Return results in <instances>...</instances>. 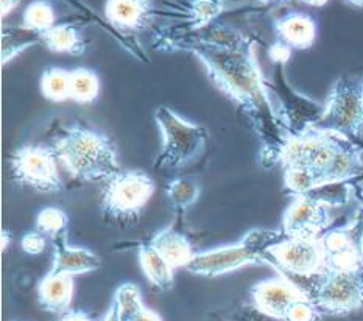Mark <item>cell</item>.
I'll use <instances>...</instances> for the list:
<instances>
[{"label":"cell","instance_id":"obj_1","mask_svg":"<svg viewBox=\"0 0 363 321\" xmlns=\"http://www.w3.org/2000/svg\"><path fill=\"white\" fill-rule=\"evenodd\" d=\"M155 45L164 52H187L200 60L209 78L242 113L262 142L264 161L279 162L294 135L276 111L256 58V43L239 30L208 23L179 33L157 35Z\"/></svg>","mask_w":363,"mask_h":321},{"label":"cell","instance_id":"obj_2","mask_svg":"<svg viewBox=\"0 0 363 321\" xmlns=\"http://www.w3.org/2000/svg\"><path fill=\"white\" fill-rule=\"evenodd\" d=\"M52 147L69 174L82 181L106 183L122 170L113 140L86 125L62 127L53 136Z\"/></svg>","mask_w":363,"mask_h":321},{"label":"cell","instance_id":"obj_3","mask_svg":"<svg viewBox=\"0 0 363 321\" xmlns=\"http://www.w3.org/2000/svg\"><path fill=\"white\" fill-rule=\"evenodd\" d=\"M155 189V179L145 171L121 170L101 187V217L119 228H131L138 223Z\"/></svg>","mask_w":363,"mask_h":321},{"label":"cell","instance_id":"obj_4","mask_svg":"<svg viewBox=\"0 0 363 321\" xmlns=\"http://www.w3.org/2000/svg\"><path fill=\"white\" fill-rule=\"evenodd\" d=\"M155 120L162 135V147L155 161V169H183L204 152L208 130L184 120L169 106H157Z\"/></svg>","mask_w":363,"mask_h":321},{"label":"cell","instance_id":"obj_5","mask_svg":"<svg viewBox=\"0 0 363 321\" xmlns=\"http://www.w3.org/2000/svg\"><path fill=\"white\" fill-rule=\"evenodd\" d=\"M311 128L348 139L360 137L363 131V77L338 78L320 119Z\"/></svg>","mask_w":363,"mask_h":321},{"label":"cell","instance_id":"obj_6","mask_svg":"<svg viewBox=\"0 0 363 321\" xmlns=\"http://www.w3.org/2000/svg\"><path fill=\"white\" fill-rule=\"evenodd\" d=\"M272 267L286 276L309 279L326 270V253L320 237H294L274 232L265 248Z\"/></svg>","mask_w":363,"mask_h":321},{"label":"cell","instance_id":"obj_7","mask_svg":"<svg viewBox=\"0 0 363 321\" xmlns=\"http://www.w3.org/2000/svg\"><path fill=\"white\" fill-rule=\"evenodd\" d=\"M345 139L348 137L330 135V133L315 128L295 133L284 145L279 162L284 167H303L312 171L318 178L320 186H323Z\"/></svg>","mask_w":363,"mask_h":321},{"label":"cell","instance_id":"obj_8","mask_svg":"<svg viewBox=\"0 0 363 321\" xmlns=\"http://www.w3.org/2000/svg\"><path fill=\"white\" fill-rule=\"evenodd\" d=\"M303 291L321 314H350L363 309V270H325Z\"/></svg>","mask_w":363,"mask_h":321},{"label":"cell","instance_id":"obj_9","mask_svg":"<svg viewBox=\"0 0 363 321\" xmlns=\"http://www.w3.org/2000/svg\"><path fill=\"white\" fill-rule=\"evenodd\" d=\"M58 161L53 147L23 145L10 156L13 179L38 192L58 193L65 189V183L58 170Z\"/></svg>","mask_w":363,"mask_h":321},{"label":"cell","instance_id":"obj_10","mask_svg":"<svg viewBox=\"0 0 363 321\" xmlns=\"http://www.w3.org/2000/svg\"><path fill=\"white\" fill-rule=\"evenodd\" d=\"M262 264L272 265L270 257L242 239L239 244L195 253L186 269L196 276L217 278L247 267V265Z\"/></svg>","mask_w":363,"mask_h":321},{"label":"cell","instance_id":"obj_11","mask_svg":"<svg viewBox=\"0 0 363 321\" xmlns=\"http://www.w3.org/2000/svg\"><path fill=\"white\" fill-rule=\"evenodd\" d=\"M304 298H307V295L303 288L286 275L260 281L251 288L255 308L260 314L273 320L286 318L289 309Z\"/></svg>","mask_w":363,"mask_h":321},{"label":"cell","instance_id":"obj_12","mask_svg":"<svg viewBox=\"0 0 363 321\" xmlns=\"http://www.w3.org/2000/svg\"><path fill=\"white\" fill-rule=\"evenodd\" d=\"M330 225L329 208L309 195L294 197L282 217V231L294 237H320Z\"/></svg>","mask_w":363,"mask_h":321},{"label":"cell","instance_id":"obj_13","mask_svg":"<svg viewBox=\"0 0 363 321\" xmlns=\"http://www.w3.org/2000/svg\"><path fill=\"white\" fill-rule=\"evenodd\" d=\"M53 261L50 271L66 273V275H84L100 269V257L83 247H72L67 242V234L52 240Z\"/></svg>","mask_w":363,"mask_h":321},{"label":"cell","instance_id":"obj_14","mask_svg":"<svg viewBox=\"0 0 363 321\" xmlns=\"http://www.w3.org/2000/svg\"><path fill=\"white\" fill-rule=\"evenodd\" d=\"M155 0H106L105 16L125 31H144L153 21Z\"/></svg>","mask_w":363,"mask_h":321},{"label":"cell","instance_id":"obj_15","mask_svg":"<svg viewBox=\"0 0 363 321\" xmlns=\"http://www.w3.org/2000/svg\"><path fill=\"white\" fill-rule=\"evenodd\" d=\"M74 298V276L49 271L38 284L39 306L50 314L61 315L69 310Z\"/></svg>","mask_w":363,"mask_h":321},{"label":"cell","instance_id":"obj_16","mask_svg":"<svg viewBox=\"0 0 363 321\" xmlns=\"http://www.w3.org/2000/svg\"><path fill=\"white\" fill-rule=\"evenodd\" d=\"M276 31L290 49L307 50L317 39V23L309 14L298 11L284 14L276 21Z\"/></svg>","mask_w":363,"mask_h":321},{"label":"cell","instance_id":"obj_17","mask_svg":"<svg viewBox=\"0 0 363 321\" xmlns=\"http://www.w3.org/2000/svg\"><path fill=\"white\" fill-rule=\"evenodd\" d=\"M157 253H160L165 261H167L173 269L187 267L194 257V252L191 247V242L179 232L175 226H167L161 231H157L155 236L148 240Z\"/></svg>","mask_w":363,"mask_h":321},{"label":"cell","instance_id":"obj_18","mask_svg":"<svg viewBox=\"0 0 363 321\" xmlns=\"http://www.w3.org/2000/svg\"><path fill=\"white\" fill-rule=\"evenodd\" d=\"M41 43L53 53H67L80 57L86 52V41L72 23H58L41 35Z\"/></svg>","mask_w":363,"mask_h":321},{"label":"cell","instance_id":"obj_19","mask_svg":"<svg viewBox=\"0 0 363 321\" xmlns=\"http://www.w3.org/2000/svg\"><path fill=\"white\" fill-rule=\"evenodd\" d=\"M139 264L147 279L160 291L167 292L175 283V269L148 244H144L139 249Z\"/></svg>","mask_w":363,"mask_h":321},{"label":"cell","instance_id":"obj_20","mask_svg":"<svg viewBox=\"0 0 363 321\" xmlns=\"http://www.w3.org/2000/svg\"><path fill=\"white\" fill-rule=\"evenodd\" d=\"M100 77L91 69L70 70V100L80 105L94 103L100 96Z\"/></svg>","mask_w":363,"mask_h":321},{"label":"cell","instance_id":"obj_21","mask_svg":"<svg viewBox=\"0 0 363 321\" xmlns=\"http://www.w3.org/2000/svg\"><path fill=\"white\" fill-rule=\"evenodd\" d=\"M200 193L201 187L192 178L172 179L167 187H165V195H167L170 206L177 213H186L200 198Z\"/></svg>","mask_w":363,"mask_h":321},{"label":"cell","instance_id":"obj_22","mask_svg":"<svg viewBox=\"0 0 363 321\" xmlns=\"http://www.w3.org/2000/svg\"><path fill=\"white\" fill-rule=\"evenodd\" d=\"M41 94L55 103L70 98V70L49 67L41 75Z\"/></svg>","mask_w":363,"mask_h":321},{"label":"cell","instance_id":"obj_23","mask_svg":"<svg viewBox=\"0 0 363 321\" xmlns=\"http://www.w3.org/2000/svg\"><path fill=\"white\" fill-rule=\"evenodd\" d=\"M23 21V28L33 31L36 35H43L47 30L55 27V21H57V16H55L53 6L47 0H33V2L28 4L22 16Z\"/></svg>","mask_w":363,"mask_h":321},{"label":"cell","instance_id":"obj_24","mask_svg":"<svg viewBox=\"0 0 363 321\" xmlns=\"http://www.w3.org/2000/svg\"><path fill=\"white\" fill-rule=\"evenodd\" d=\"M117 309H119V315L122 321H128L133 317L140 314L142 310H145V304L142 301V295L138 286L134 284H122L116 291L114 300Z\"/></svg>","mask_w":363,"mask_h":321},{"label":"cell","instance_id":"obj_25","mask_svg":"<svg viewBox=\"0 0 363 321\" xmlns=\"http://www.w3.org/2000/svg\"><path fill=\"white\" fill-rule=\"evenodd\" d=\"M69 217L60 208H44L36 215V231L44 236H49L52 240L67 234Z\"/></svg>","mask_w":363,"mask_h":321},{"label":"cell","instance_id":"obj_26","mask_svg":"<svg viewBox=\"0 0 363 321\" xmlns=\"http://www.w3.org/2000/svg\"><path fill=\"white\" fill-rule=\"evenodd\" d=\"M284 186L294 195H307L320 187L318 178L303 167H284Z\"/></svg>","mask_w":363,"mask_h":321},{"label":"cell","instance_id":"obj_27","mask_svg":"<svg viewBox=\"0 0 363 321\" xmlns=\"http://www.w3.org/2000/svg\"><path fill=\"white\" fill-rule=\"evenodd\" d=\"M307 195L312 197L313 200H317L320 205L326 206V208L342 206L351 198L352 186L350 183L323 184Z\"/></svg>","mask_w":363,"mask_h":321},{"label":"cell","instance_id":"obj_28","mask_svg":"<svg viewBox=\"0 0 363 321\" xmlns=\"http://www.w3.org/2000/svg\"><path fill=\"white\" fill-rule=\"evenodd\" d=\"M41 43V35H36L33 31L26 28V31L13 30L5 31L4 33V64L10 62L16 55H19L22 50L28 47Z\"/></svg>","mask_w":363,"mask_h":321},{"label":"cell","instance_id":"obj_29","mask_svg":"<svg viewBox=\"0 0 363 321\" xmlns=\"http://www.w3.org/2000/svg\"><path fill=\"white\" fill-rule=\"evenodd\" d=\"M321 315L320 309L309 298H304L296 301L289 309L286 318L282 321H320Z\"/></svg>","mask_w":363,"mask_h":321},{"label":"cell","instance_id":"obj_30","mask_svg":"<svg viewBox=\"0 0 363 321\" xmlns=\"http://www.w3.org/2000/svg\"><path fill=\"white\" fill-rule=\"evenodd\" d=\"M45 244H47L45 236L39 231L27 232L21 240V247L23 252H26L27 254H31V256L41 254L45 249Z\"/></svg>","mask_w":363,"mask_h":321},{"label":"cell","instance_id":"obj_31","mask_svg":"<svg viewBox=\"0 0 363 321\" xmlns=\"http://www.w3.org/2000/svg\"><path fill=\"white\" fill-rule=\"evenodd\" d=\"M268 55H270V58L274 61V62H287L289 58L291 57V50L290 47L282 43V41H278L276 44H273L270 47V50H268Z\"/></svg>","mask_w":363,"mask_h":321},{"label":"cell","instance_id":"obj_32","mask_svg":"<svg viewBox=\"0 0 363 321\" xmlns=\"http://www.w3.org/2000/svg\"><path fill=\"white\" fill-rule=\"evenodd\" d=\"M58 321H94L89 314H86L84 310L78 309H69L65 314H61Z\"/></svg>","mask_w":363,"mask_h":321},{"label":"cell","instance_id":"obj_33","mask_svg":"<svg viewBox=\"0 0 363 321\" xmlns=\"http://www.w3.org/2000/svg\"><path fill=\"white\" fill-rule=\"evenodd\" d=\"M128 321H162V318L156 314V312L150 310L148 308L145 310H142L140 314H138L136 317H133Z\"/></svg>","mask_w":363,"mask_h":321},{"label":"cell","instance_id":"obj_34","mask_svg":"<svg viewBox=\"0 0 363 321\" xmlns=\"http://www.w3.org/2000/svg\"><path fill=\"white\" fill-rule=\"evenodd\" d=\"M101 321H122V318L119 315V309H117L114 301L111 303V306H109L108 312H106L104 320H101Z\"/></svg>","mask_w":363,"mask_h":321},{"label":"cell","instance_id":"obj_35","mask_svg":"<svg viewBox=\"0 0 363 321\" xmlns=\"http://www.w3.org/2000/svg\"><path fill=\"white\" fill-rule=\"evenodd\" d=\"M21 4V0H2V16L10 14L14 8H18Z\"/></svg>","mask_w":363,"mask_h":321},{"label":"cell","instance_id":"obj_36","mask_svg":"<svg viewBox=\"0 0 363 321\" xmlns=\"http://www.w3.org/2000/svg\"><path fill=\"white\" fill-rule=\"evenodd\" d=\"M299 2H303L309 6H323V5H326L329 0H299Z\"/></svg>","mask_w":363,"mask_h":321},{"label":"cell","instance_id":"obj_37","mask_svg":"<svg viewBox=\"0 0 363 321\" xmlns=\"http://www.w3.org/2000/svg\"><path fill=\"white\" fill-rule=\"evenodd\" d=\"M10 240H11L10 232L4 231V232H2V249H6V248H8V245H10Z\"/></svg>","mask_w":363,"mask_h":321},{"label":"cell","instance_id":"obj_38","mask_svg":"<svg viewBox=\"0 0 363 321\" xmlns=\"http://www.w3.org/2000/svg\"><path fill=\"white\" fill-rule=\"evenodd\" d=\"M257 2H262V4H282V2H289V0H257Z\"/></svg>","mask_w":363,"mask_h":321},{"label":"cell","instance_id":"obj_39","mask_svg":"<svg viewBox=\"0 0 363 321\" xmlns=\"http://www.w3.org/2000/svg\"><path fill=\"white\" fill-rule=\"evenodd\" d=\"M346 2H350V4H352V5L363 8V0H346Z\"/></svg>","mask_w":363,"mask_h":321},{"label":"cell","instance_id":"obj_40","mask_svg":"<svg viewBox=\"0 0 363 321\" xmlns=\"http://www.w3.org/2000/svg\"><path fill=\"white\" fill-rule=\"evenodd\" d=\"M360 200H362V214H363V187H362V191H360Z\"/></svg>","mask_w":363,"mask_h":321},{"label":"cell","instance_id":"obj_41","mask_svg":"<svg viewBox=\"0 0 363 321\" xmlns=\"http://www.w3.org/2000/svg\"><path fill=\"white\" fill-rule=\"evenodd\" d=\"M279 321H282V320H279Z\"/></svg>","mask_w":363,"mask_h":321}]
</instances>
